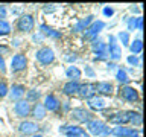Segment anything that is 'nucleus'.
<instances>
[{"label":"nucleus","instance_id":"1","mask_svg":"<svg viewBox=\"0 0 146 137\" xmlns=\"http://www.w3.org/2000/svg\"><path fill=\"white\" fill-rule=\"evenodd\" d=\"M36 59L41 63V64H50L55 59V55H53V50L49 49V47H43L36 52Z\"/></svg>","mask_w":146,"mask_h":137},{"label":"nucleus","instance_id":"2","mask_svg":"<svg viewBox=\"0 0 146 137\" xmlns=\"http://www.w3.org/2000/svg\"><path fill=\"white\" fill-rule=\"evenodd\" d=\"M87 128H88L90 134H93V136H100L104 132H108V130L105 128V123L100 120H90L87 123Z\"/></svg>","mask_w":146,"mask_h":137},{"label":"nucleus","instance_id":"3","mask_svg":"<svg viewBox=\"0 0 146 137\" xmlns=\"http://www.w3.org/2000/svg\"><path fill=\"white\" fill-rule=\"evenodd\" d=\"M111 134L116 137H132L134 134H137V131L134 128H126V126H117L111 130Z\"/></svg>","mask_w":146,"mask_h":137},{"label":"nucleus","instance_id":"4","mask_svg":"<svg viewBox=\"0 0 146 137\" xmlns=\"http://www.w3.org/2000/svg\"><path fill=\"white\" fill-rule=\"evenodd\" d=\"M26 57L25 55H15V57L12 58V61H11V67H12V70L14 72H20V70H23V68L26 67Z\"/></svg>","mask_w":146,"mask_h":137},{"label":"nucleus","instance_id":"5","mask_svg":"<svg viewBox=\"0 0 146 137\" xmlns=\"http://www.w3.org/2000/svg\"><path fill=\"white\" fill-rule=\"evenodd\" d=\"M34 27V18L31 15H23L20 20H18V29L21 32H29Z\"/></svg>","mask_w":146,"mask_h":137},{"label":"nucleus","instance_id":"6","mask_svg":"<svg viewBox=\"0 0 146 137\" xmlns=\"http://www.w3.org/2000/svg\"><path fill=\"white\" fill-rule=\"evenodd\" d=\"M120 55H122L120 46L116 43V38H114V37H110V57H111V59H114V61H117V59L120 58Z\"/></svg>","mask_w":146,"mask_h":137},{"label":"nucleus","instance_id":"7","mask_svg":"<svg viewBox=\"0 0 146 137\" xmlns=\"http://www.w3.org/2000/svg\"><path fill=\"white\" fill-rule=\"evenodd\" d=\"M120 94H122V98L125 100H128V102H134V100H137V98H139L137 90L132 88V87H123Z\"/></svg>","mask_w":146,"mask_h":137},{"label":"nucleus","instance_id":"8","mask_svg":"<svg viewBox=\"0 0 146 137\" xmlns=\"http://www.w3.org/2000/svg\"><path fill=\"white\" fill-rule=\"evenodd\" d=\"M104 27H105V23H104V21H94L93 25H91L88 29H87L85 37H87V38H93V37L98 35L99 32L104 29Z\"/></svg>","mask_w":146,"mask_h":137},{"label":"nucleus","instance_id":"9","mask_svg":"<svg viewBox=\"0 0 146 137\" xmlns=\"http://www.w3.org/2000/svg\"><path fill=\"white\" fill-rule=\"evenodd\" d=\"M72 116L79 122H90V119H91V114L88 111H85L84 108H75L72 111Z\"/></svg>","mask_w":146,"mask_h":137},{"label":"nucleus","instance_id":"10","mask_svg":"<svg viewBox=\"0 0 146 137\" xmlns=\"http://www.w3.org/2000/svg\"><path fill=\"white\" fill-rule=\"evenodd\" d=\"M79 93L84 96V98H91L94 93H96V84H90V82H87V84H82L79 85Z\"/></svg>","mask_w":146,"mask_h":137},{"label":"nucleus","instance_id":"11","mask_svg":"<svg viewBox=\"0 0 146 137\" xmlns=\"http://www.w3.org/2000/svg\"><path fill=\"white\" fill-rule=\"evenodd\" d=\"M15 113H17V116H21V117H25L29 114L31 111V108H29V104L25 102V100H18V102L15 104Z\"/></svg>","mask_w":146,"mask_h":137},{"label":"nucleus","instance_id":"12","mask_svg":"<svg viewBox=\"0 0 146 137\" xmlns=\"http://www.w3.org/2000/svg\"><path fill=\"white\" fill-rule=\"evenodd\" d=\"M129 116H131V111H123V113H117V114H114V116L110 119V122L111 123H126V122H129Z\"/></svg>","mask_w":146,"mask_h":137},{"label":"nucleus","instance_id":"13","mask_svg":"<svg viewBox=\"0 0 146 137\" xmlns=\"http://www.w3.org/2000/svg\"><path fill=\"white\" fill-rule=\"evenodd\" d=\"M44 108L46 110H49V111H55L58 107H59V102H58V99L55 98L53 94H49L47 98H46V100H44Z\"/></svg>","mask_w":146,"mask_h":137},{"label":"nucleus","instance_id":"14","mask_svg":"<svg viewBox=\"0 0 146 137\" xmlns=\"http://www.w3.org/2000/svg\"><path fill=\"white\" fill-rule=\"evenodd\" d=\"M36 130H38V126L34 122H23L20 125V131L23 134H34V132H36Z\"/></svg>","mask_w":146,"mask_h":137},{"label":"nucleus","instance_id":"15","mask_svg":"<svg viewBox=\"0 0 146 137\" xmlns=\"http://www.w3.org/2000/svg\"><path fill=\"white\" fill-rule=\"evenodd\" d=\"M96 91H99L105 96H110L113 93V85L110 82H99V84H96Z\"/></svg>","mask_w":146,"mask_h":137},{"label":"nucleus","instance_id":"16","mask_svg":"<svg viewBox=\"0 0 146 137\" xmlns=\"http://www.w3.org/2000/svg\"><path fill=\"white\" fill-rule=\"evenodd\" d=\"M94 49V53H96V58H105L108 55V50H107V46L104 43H98L93 46Z\"/></svg>","mask_w":146,"mask_h":137},{"label":"nucleus","instance_id":"17","mask_svg":"<svg viewBox=\"0 0 146 137\" xmlns=\"http://www.w3.org/2000/svg\"><path fill=\"white\" fill-rule=\"evenodd\" d=\"M104 105H105V102H104V99H100V98L91 96V98L88 99V107L93 108V110H102Z\"/></svg>","mask_w":146,"mask_h":137},{"label":"nucleus","instance_id":"18","mask_svg":"<svg viewBox=\"0 0 146 137\" xmlns=\"http://www.w3.org/2000/svg\"><path fill=\"white\" fill-rule=\"evenodd\" d=\"M62 90L66 94H75V93H78V90H79V84H78L76 81H70L64 85Z\"/></svg>","mask_w":146,"mask_h":137},{"label":"nucleus","instance_id":"19","mask_svg":"<svg viewBox=\"0 0 146 137\" xmlns=\"http://www.w3.org/2000/svg\"><path fill=\"white\" fill-rule=\"evenodd\" d=\"M25 94V87L23 85H12V91H11V99H18Z\"/></svg>","mask_w":146,"mask_h":137},{"label":"nucleus","instance_id":"20","mask_svg":"<svg viewBox=\"0 0 146 137\" xmlns=\"http://www.w3.org/2000/svg\"><path fill=\"white\" fill-rule=\"evenodd\" d=\"M44 116H46V108H44V105L36 104L35 107H34V117H36V119H44Z\"/></svg>","mask_w":146,"mask_h":137},{"label":"nucleus","instance_id":"21","mask_svg":"<svg viewBox=\"0 0 146 137\" xmlns=\"http://www.w3.org/2000/svg\"><path fill=\"white\" fill-rule=\"evenodd\" d=\"M67 76L70 78V79H79V76H81V70L78 67H68L67 68Z\"/></svg>","mask_w":146,"mask_h":137},{"label":"nucleus","instance_id":"22","mask_svg":"<svg viewBox=\"0 0 146 137\" xmlns=\"http://www.w3.org/2000/svg\"><path fill=\"white\" fill-rule=\"evenodd\" d=\"M11 32V25L5 20H0V35H8Z\"/></svg>","mask_w":146,"mask_h":137},{"label":"nucleus","instance_id":"23","mask_svg":"<svg viewBox=\"0 0 146 137\" xmlns=\"http://www.w3.org/2000/svg\"><path fill=\"white\" fill-rule=\"evenodd\" d=\"M41 31L44 32L46 35H49V37H53V38H59V37H61V34H59V32H55L53 29H50V27H47V26H41Z\"/></svg>","mask_w":146,"mask_h":137},{"label":"nucleus","instance_id":"24","mask_svg":"<svg viewBox=\"0 0 146 137\" xmlns=\"http://www.w3.org/2000/svg\"><path fill=\"white\" fill-rule=\"evenodd\" d=\"M141 49H143V43H141V40H135L134 43L131 44V52L132 53H140Z\"/></svg>","mask_w":146,"mask_h":137},{"label":"nucleus","instance_id":"25","mask_svg":"<svg viewBox=\"0 0 146 137\" xmlns=\"http://www.w3.org/2000/svg\"><path fill=\"white\" fill-rule=\"evenodd\" d=\"M129 122H132V123H134V125H141V116H140V113L131 111V116H129Z\"/></svg>","mask_w":146,"mask_h":137},{"label":"nucleus","instance_id":"26","mask_svg":"<svg viewBox=\"0 0 146 137\" xmlns=\"http://www.w3.org/2000/svg\"><path fill=\"white\" fill-rule=\"evenodd\" d=\"M116 78H117L119 82H123V84H126V82L129 81V79H128V75H126L125 70H119L117 75H116Z\"/></svg>","mask_w":146,"mask_h":137},{"label":"nucleus","instance_id":"27","mask_svg":"<svg viewBox=\"0 0 146 137\" xmlns=\"http://www.w3.org/2000/svg\"><path fill=\"white\" fill-rule=\"evenodd\" d=\"M91 18H93V17H87V18H85V20H84V21H81V23H79V25H78V26L75 27V31H81V29H82V27H84V26H87V25H88V23L91 21Z\"/></svg>","mask_w":146,"mask_h":137},{"label":"nucleus","instance_id":"28","mask_svg":"<svg viewBox=\"0 0 146 137\" xmlns=\"http://www.w3.org/2000/svg\"><path fill=\"white\" fill-rule=\"evenodd\" d=\"M119 38L122 40V44H128V41H129V35H128V32H120V34H119Z\"/></svg>","mask_w":146,"mask_h":137},{"label":"nucleus","instance_id":"29","mask_svg":"<svg viewBox=\"0 0 146 137\" xmlns=\"http://www.w3.org/2000/svg\"><path fill=\"white\" fill-rule=\"evenodd\" d=\"M38 96H40L38 91L32 90V91H29V94H27V100H36V99H38Z\"/></svg>","mask_w":146,"mask_h":137},{"label":"nucleus","instance_id":"30","mask_svg":"<svg viewBox=\"0 0 146 137\" xmlns=\"http://www.w3.org/2000/svg\"><path fill=\"white\" fill-rule=\"evenodd\" d=\"M8 93V87L5 82H0V98H3V96H6Z\"/></svg>","mask_w":146,"mask_h":137},{"label":"nucleus","instance_id":"31","mask_svg":"<svg viewBox=\"0 0 146 137\" xmlns=\"http://www.w3.org/2000/svg\"><path fill=\"white\" fill-rule=\"evenodd\" d=\"M135 23H137V18H131L129 23H128V27H129V31L135 29Z\"/></svg>","mask_w":146,"mask_h":137},{"label":"nucleus","instance_id":"32","mask_svg":"<svg viewBox=\"0 0 146 137\" xmlns=\"http://www.w3.org/2000/svg\"><path fill=\"white\" fill-rule=\"evenodd\" d=\"M104 14H105L107 17H111L113 14H114V9H113V8H105V9H104Z\"/></svg>","mask_w":146,"mask_h":137},{"label":"nucleus","instance_id":"33","mask_svg":"<svg viewBox=\"0 0 146 137\" xmlns=\"http://www.w3.org/2000/svg\"><path fill=\"white\" fill-rule=\"evenodd\" d=\"M143 27V18H137V23H135V29H141Z\"/></svg>","mask_w":146,"mask_h":137},{"label":"nucleus","instance_id":"34","mask_svg":"<svg viewBox=\"0 0 146 137\" xmlns=\"http://www.w3.org/2000/svg\"><path fill=\"white\" fill-rule=\"evenodd\" d=\"M128 63H129V64H137V63H139V59H137V57H129V58H128Z\"/></svg>","mask_w":146,"mask_h":137},{"label":"nucleus","instance_id":"35","mask_svg":"<svg viewBox=\"0 0 146 137\" xmlns=\"http://www.w3.org/2000/svg\"><path fill=\"white\" fill-rule=\"evenodd\" d=\"M5 15H6V8L0 6V18H5Z\"/></svg>","mask_w":146,"mask_h":137},{"label":"nucleus","instance_id":"36","mask_svg":"<svg viewBox=\"0 0 146 137\" xmlns=\"http://www.w3.org/2000/svg\"><path fill=\"white\" fill-rule=\"evenodd\" d=\"M0 70H5V63H3L2 58H0Z\"/></svg>","mask_w":146,"mask_h":137},{"label":"nucleus","instance_id":"37","mask_svg":"<svg viewBox=\"0 0 146 137\" xmlns=\"http://www.w3.org/2000/svg\"><path fill=\"white\" fill-rule=\"evenodd\" d=\"M87 73H88L90 76H93V70H91V68H87Z\"/></svg>","mask_w":146,"mask_h":137},{"label":"nucleus","instance_id":"38","mask_svg":"<svg viewBox=\"0 0 146 137\" xmlns=\"http://www.w3.org/2000/svg\"><path fill=\"white\" fill-rule=\"evenodd\" d=\"M34 137H43V136H34Z\"/></svg>","mask_w":146,"mask_h":137}]
</instances>
